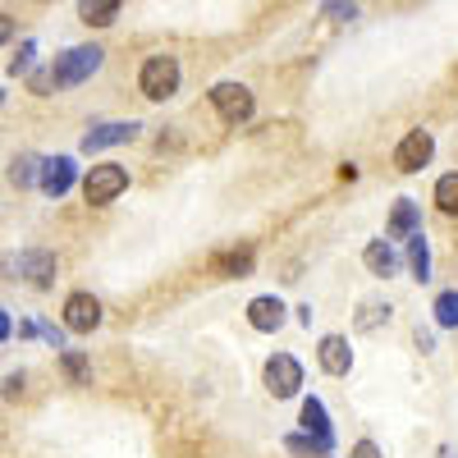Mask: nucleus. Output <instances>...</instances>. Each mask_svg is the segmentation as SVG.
I'll return each mask as SVG.
<instances>
[{
  "label": "nucleus",
  "mask_w": 458,
  "mask_h": 458,
  "mask_svg": "<svg viewBox=\"0 0 458 458\" xmlns=\"http://www.w3.org/2000/svg\"><path fill=\"white\" fill-rule=\"evenodd\" d=\"M10 335H14V321H10V312H5V308H0V344H5Z\"/></svg>",
  "instance_id": "473e14b6"
},
{
  "label": "nucleus",
  "mask_w": 458,
  "mask_h": 458,
  "mask_svg": "<svg viewBox=\"0 0 458 458\" xmlns=\"http://www.w3.org/2000/svg\"><path fill=\"white\" fill-rule=\"evenodd\" d=\"M362 266H367L376 280H390V276L399 271V252L390 248V239H371V243L362 248Z\"/></svg>",
  "instance_id": "4468645a"
},
{
  "label": "nucleus",
  "mask_w": 458,
  "mask_h": 458,
  "mask_svg": "<svg viewBox=\"0 0 458 458\" xmlns=\"http://www.w3.org/2000/svg\"><path fill=\"white\" fill-rule=\"evenodd\" d=\"M317 362H321L326 376H349V371H353V344L344 339V335H321Z\"/></svg>",
  "instance_id": "9b49d317"
},
{
  "label": "nucleus",
  "mask_w": 458,
  "mask_h": 458,
  "mask_svg": "<svg viewBox=\"0 0 458 458\" xmlns=\"http://www.w3.org/2000/svg\"><path fill=\"white\" fill-rule=\"evenodd\" d=\"M106 64V51L92 42V47H69L64 55H55V64H51V79H55V88H79V83H88L92 73Z\"/></svg>",
  "instance_id": "7ed1b4c3"
},
{
  "label": "nucleus",
  "mask_w": 458,
  "mask_h": 458,
  "mask_svg": "<svg viewBox=\"0 0 458 458\" xmlns=\"http://www.w3.org/2000/svg\"><path fill=\"white\" fill-rule=\"evenodd\" d=\"M179 88H183V64H179V55H147L142 60V69H138V92L147 97V101H170V97H179Z\"/></svg>",
  "instance_id": "f257e3e1"
},
{
  "label": "nucleus",
  "mask_w": 458,
  "mask_h": 458,
  "mask_svg": "<svg viewBox=\"0 0 458 458\" xmlns=\"http://www.w3.org/2000/svg\"><path fill=\"white\" fill-rule=\"evenodd\" d=\"M138 129H142V124H133V120H114V124H101V129H92V133L83 138V151H88V157H97V151H106V147L133 142V138H138Z\"/></svg>",
  "instance_id": "f8f14e48"
},
{
  "label": "nucleus",
  "mask_w": 458,
  "mask_h": 458,
  "mask_svg": "<svg viewBox=\"0 0 458 458\" xmlns=\"http://www.w3.org/2000/svg\"><path fill=\"white\" fill-rule=\"evenodd\" d=\"M120 10H124V0H79V19L88 28H110L120 19Z\"/></svg>",
  "instance_id": "a211bd4d"
},
{
  "label": "nucleus",
  "mask_w": 458,
  "mask_h": 458,
  "mask_svg": "<svg viewBox=\"0 0 458 458\" xmlns=\"http://www.w3.org/2000/svg\"><path fill=\"white\" fill-rule=\"evenodd\" d=\"M32 55H37V42H23V47H19V55L10 60V73H14V79L32 69Z\"/></svg>",
  "instance_id": "393cba45"
},
{
  "label": "nucleus",
  "mask_w": 458,
  "mask_h": 458,
  "mask_svg": "<svg viewBox=\"0 0 458 458\" xmlns=\"http://www.w3.org/2000/svg\"><path fill=\"white\" fill-rule=\"evenodd\" d=\"M5 179H10V188H32L37 179H42V161H37L32 151H23V157H14V161H10Z\"/></svg>",
  "instance_id": "6ab92c4d"
},
{
  "label": "nucleus",
  "mask_w": 458,
  "mask_h": 458,
  "mask_svg": "<svg viewBox=\"0 0 458 458\" xmlns=\"http://www.w3.org/2000/svg\"><path fill=\"white\" fill-rule=\"evenodd\" d=\"M28 88H32L37 97H51V88H55V79H51V69H37L32 79H28Z\"/></svg>",
  "instance_id": "a878e982"
},
{
  "label": "nucleus",
  "mask_w": 458,
  "mask_h": 458,
  "mask_svg": "<svg viewBox=\"0 0 458 458\" xmlns=\"http://www.w3.org/2000/svg\"><path fill=\"white\" fill-rule=\"evenodd\" d=\"M349 458H386V454H380V445H376V440H367V436H362V440L349 449Z\"/></svg>",
  "instance_id": "c85d7f7f"
},
{
  "label": "nucleus",
  "mask_w": 458,
  "mask_h": 458,
  "mask_svg": "<svg viewBox=\"0 0 458 458\" xmlns=\"http://www.w3.org/2000/svg\"><path fill=\"white\" fill-rule=\"evenodd\" d=\"M23 380H28L23 371H10L5 380H0V399H14V394H23Z\"/></svg>",
  "instance_id": "cd10ccee"
},
{
  "label": "nucleus",
  "mask_w": 458,
  "mask_h": 458,
  "mask_svg": "<svg viewBox=\"0 0 458 458\" xmlns=\"http://www.w3.org/2000/svg\"><path fill=\"white\" fill-rule=\"evenodd\" d=\"M55 252H47V248H28V252H19V276L32 284V289H51L55 284Z\"/></svg>",
  "instance_id": "9d476101"
},
{
  "label": "nucleus",
  "mask_w": 458,
  "mask_h": 458,
  "mask_svg": "<svg viewBox=\"0 0 458 458\" xmlns=\"http://www.w3.org/2000/svg\"><path fill=\"white\" fill-rule=\"evenodd\" d=\"M312 317H317L312 302H302V308H298V326H312Z\"/></svg>",
  "instance_id": "72a5a7b5"
},
{
  "label": "nucleus",
  "mask_w": 458,
  "mask_h": 458,
  "mask_svg": "<svg viewBox=\"0 0 458 458\" xmlns=\"http://www.w3.org/2000/svg\"><path fill=\"white\" fill-rule=\"evenodd\" d=\"M73 183H79V165H73V157H47L42 161V179H37V188H42L47 198H64Z\"/></svg>",
  "instance_id": "1a4fd4ad"
},
{
  "label": "nucleus",
  "mask_w": 458,
  "mask_h": 458,
  "mask_svg": "<svg viewBox=\"0 0 458 458\" xmlns=\"http://www.w3.org/2000/svg\"><path fill=\"white\" fill-rule=\"evenodd\" d=\"M60 371L73 380V386H92V362H88V353H79V349H64V353H60Z\"/></svg>",
  "instance_id": "4be33fe9"
},
{
  "label": "nucleus",
  "mask_w": 458,
  "mask_h": 458,
  "mask_svg": "<svg viewBox=\"0 0 458 458\" xmlns=\"http://www.w3.org/2000/svg\"><path fill=\"white\" fill-rule=\"evenodd\" d=\"M302 380H308V376H302V362L293 353H271L266 367H261V386H266L271 399H298Z\"/></svg>",
  "instance_id": "20e7f679"
},
{
  "label": "nucleus",
  "mask_w": 458,
  "mask_h": 458,
  "mask_svg": "<svg viewBox=\"0 0 458 458\" xmlns=\"http://www.w3.org/2000/svg\"><path fill=\"white\" fill-rule=\"evenodd\" d=\"M252 266H257L252 248H234V252H220V257L211 261V271L225 276V280H248V276H252Z\"/></svg>",
  "instance_id": "dca6fc26"
},
{
  "label": "nucleus",
  "mask_w": 458,
  "mask_h": 458,
  "mask_svg": "<svg viewBox=\"0 0 458 458\" xmlns=\"http://www.w3.org/2000/svg\"><path fill=\"white\" fill-rule=\"evenodd\" d=\"M321 19H330V23H353V19H358V0H326Z\"/></svg>",
  "instance_id": "b1692460"
},
{
  "label": "nucleus",
  "mask_w": 458,
  "mask_h": 458,
  "mask_svg": "<svg viewBox=\"0 0 458 458\" xmlns=\"http://www.w3.org/2000/svg\"><path fill=\"white\" fill-rule=\"evenodd\" d=\"M298 427L308 431V436H321V440H335V427H330V412H326V403L312 394V399H302V408H298Z\"/></svg>",
  "instance_id": "2eb2a0df"
},
{
  "label": "nucleus",
  "mask_w": 458,
  "mask_h": 458,
  "mask_svg": "<svg viewBox=\"0 0 458 458\" xmlns=\"http://www.w3.org/2000/svg\"><path fill=\"white\" fill-rule=\"evenodd\" d=\"M207 101H211V110L220 114V120H225L229 129L248 124L252 114H257V97H252V88H248V83H234V79L216 83V88L207 92Z\"/></svg>",
  "instance_id": "f03ea898"
},
{
  "label": "nucleus",
  "mask_w": 458,
  "mask_h": 458,
  "mask_svg": "<svg viewBox=\"0 0 458 458\" xmlns=\"http://www.w3.org/2000/svg\"><path fill=\"white\" fill-rule=\"evenodd\" d=\"M412 344H417L422 353H436V335H431V330H422V326L412 330Z\"/></svg>",
  "instance_id": "c756f323"
},
{
  "label": "nucleus",
  "mask_w": 458,
  "mask_h": 458,
  "mask_svg": "<svg viewBox=\"0 0 458 458\" xmlns=\"http://www.w3.org/2000/svg\"><path fill=\"white\" fill-rule=\"evenodd\" d=\"M380 317H386V321H390V302H386V308H380V302H371V308H367V312L358 317V330H371V326H376Z\"/></svg>",
  "instance_id": "bb28decb"
},
{
  "label": "nucleus",
  "mask_w": 458,
  "mask_h": 458,
  "mask_svg": "<svg viewBox=\"0 0 458 458\" xmlns=\"http://www.w3.org/2000/svg\"><path fill=\"white\" fill-rule=\"evenodd\" d=\"M101 298H92L88 289H79V293H69L64 298V330H73V335H92L97 326H101Z\"/></svg>",
  "instance_id": "0eeeda50"
},
{
  "label": "nucleus",
  "mask_w": 458,
  "mask_h": 458,
  "mask_svg": "<svg viewBox=\"0 0 458 458\" xmlns=\"http://www.w3.org/2000/svg\"><path fill=\"white\" fill-rule=\"evenodd\" d=\"M289 308L276 298V293H257L252 302H248V326L257 330V335H276V330H284V317Z\"/></svg>",
  "instance_id": "6e6552de"
},
{
  "label": "nucleus",
  "mask_w": 458,
  "mask_h": 458,
  "mask_svg": "<svg viewBox=\"0 0 458 458\" xmlns=\"http://www.w3.org/2000/svg\"><path fill=\"white\" fill-rule=\"evenodd\" d=\"M417 229H422V207H417L412 198H399L394 202V211H390V220H386V239H399V243H408Z\"/></svg>",
  "instance_id": "ddd939ff"
},
{
  "label": "nucleus",
  "mask_w": 458,
  "mask_h": 458,
  "mask_svg": "<svg viewBox=\"0 0 458 458\" xmlns=\"http://www.w3.org/2000/svg\"><path fill=\"white\" fill-rule=\"evenodd\" d=\"M37 335H42L51 349H64V330H55V326H37Z\"/></svg>",
  "instance_id": "7c9ffc66"
},
{
  "label": "nucleus",
  "mask_w": 458,
  "mask_h": 458,
  "mask_svg": "<svg viewBox=\"0 0 458 458\" xmlns=\"http://www.w3.org/2000/svg\"><path fill=\"white\" fill-rule=\"evenodd\" d=\"M431 202H436V211H440V216H458V170H449V174H440V179H436Z\"/></svg>",
  "instance_id": "aec40b11"
},
{
  "label": "nucleus",
  "mask_w": 458,
  "mask_h": 458,
  "mask_svg": "<svg viewBox=\"0 0 458 458\" xmlns=\"http://www.w3.org/2000/svg\"><path fill=\"white\" fill-rule=\"evenodd\" d=\"M129 188V170L124 165H114V161H101V165H92L88 174H83V198L92 202V207H110L114 198H120Z\"/></svg>",
  "instance_id": "39448f33"
},
{
  "label": "nucleus",
  "mask_w": 458,
  "mask_h": 458,
  "mask_svg": "<svg viewBox=\"0 0 458 458\" xmlns=\"http://www.w3.org/2000/svg\"><path fill=\"white\" fill-rule=\"evenodd\" d=\"M284 449H289V454H302V458H330V454H335V440H321V436L302 431V436H289Z\"/></svg>",
  "instance_id": "412c9836"
},
{
  "label": "nucleus",
  "mask_w": 458,
  "mask_h": 458,
  "mask_svg": "<svg viewBox=\"0 0 458 458\" xmlns=\"http://www.w3.org/2000/svg\"><path fill=\"white\" fill-rule=\"evenodd\" d=\"M431 157H436V138H431V129H408L403 142L394 147V170H399V174H417V170H427V165H431Z\"/></svg>",
  "instance_id": "423d86ee"
},
{
  "label": "nucleus",
  "mask_w": 458,
  "mask_h": 458,
  "mask_svg": "<svg viewBox=\"0 0 458 458\" xmlns=\"http://www.w3.org/2000/svg\"><path fill=\"white\" fill-rule=\"evenodd\" d=\"M431 312H436V326H440V330H458V289H445V293H436Z\"/></svg>",
  "instance_id": "5701e85b"
},
{
  "label": "nucleus",
  "mask_w": 458,
  "mask_h": 458,
  "mask_svg": "<svg viewBox=\"0 0 458 458\" xmlns=\"http://www.w3.org/2000/svg\"><path fill=\"white\" fill-rule=\"evenodd\" d=\"M408 271L417 284L431 280V243H427V229H417V234L408 239Z\"/></svg>",
  "instance_id": "f3484780"
},
{
  "label": "nucleus",
  "mask_w": 458,
  "mask_h": 458,
  "mask_svg": "<svg viewBox=\"0 0 458 458\" xmlns=\"http://www.w3.org/2000/svg\"><path fill=\"white\" fill-rule=\"evenodd\" d=\"M5 42H14V19L0 10V47H5Z\"/></svg>",
  "instance_id": "2f4dec72"
},
{
  "label": "nucleus",
  "mask_w": 458,
  "mask_h": 458,
  "mask_svg": "<svg viewBox=\"0 0 458 458\" xmlns=\"http://www.w3.org/2000/svg\"><path fill=\"white\" fill-rule=\"evenodd\" d=\"M0 101H5V92H0Z\"/></svg>",
  "instance_id": "f704fd0d"
}]
</instances>
